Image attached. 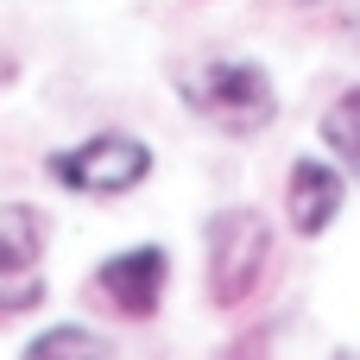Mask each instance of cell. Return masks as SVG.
Listing matches in <instances>:
<instances>
[{"label": "cell", "instance_id": "obj_4", "mask_svg": "<svg viewBox=\"0 0 360 360\" xmlns=\"http://www.w3.org/2000/svg\"><path fill=\"white\" fill-rule=\"evenodd\" d=\"M165 285H171V253L152 247V240H146V247H120V253H108V259L95 266V278H89V291H95L114 316H127V323L158 316Z\"/></svg>", "mask_w": 360, "mask_h": 360}, {"label": "cell", "instance_id": "obj_3", "mask_svg": "<svg viewBox=\"0 0 360 360\" xmlns=\"http://www.w3.org/2000/svg\"><path fill=\"white\" fill-rule=\"evenodd\" d=\"M44 171L76 196H127L152 177V146L139 133H89L82 146L51 152Z\"/></svg>", "mask_w": 360, "mask_h": 360}, {"label": "cell", "instance_id": "obj_9", "mask_svg": "<svg viewBox=\"0 0 360 360\" xmlns=\"http://www.w3.org/2000/svg\"><path fill=\"white\" fill-rule=\"evenodd\" d=\"M291 6H304L323 25H360V0H291Z\"/></svg>", "mask_w": 360, "mask_h": 360}, {"label": "cell", "instance_id": "obj_5", "mask_svg": "<svg viewBox=\"0 0 360 360\" xmlns=\"http://www.w3.org/2000/svg\"><path fill=\"white\" fill-rule=\"evenodd\" d=\"M342 209H348V171L335 158H316V152L291 158V171H285V221H291V234L316 240V234H329L342 221Z\"/></svg>", "mask_w": 360, "mask_h": 360}, {"label": "cell", "instance_id": "obj_11", "mask_svg": "<svg viewBox=\"0 0 360 360\" xmlns=\"http://www.w3.org/2000/svg\"><path fill=\"white\" fill-rule=\"evenodd\" d=\"M329 360H360V354H354V348H335V354H329Z\"/></svg>", "mask_w": 360, "mask_h": 360}, {"label": "cell", "instance_id": "obj_10", "mask_svg": "<svg viewBox=\"0 0 360 360\" xmlns=\"http://www.w3.org/2000/svg\"><path fill=\"white\" fill-rule=\"evenodd\" d=\"M13 76H19V57H0V89H6Z\"/></svg>", "mask_w": 360, "mask_h": 360}, {"label": "cell", "instance_id": "obj_8", "mask_svg": "<svg viewBox=\"0 0 360 360\" xmlns=\"http://www.w3.org/2000/svg\"><path fill=\"white\" fill-rule=\"evenodd\" d=\"M19 360H114V348L89 329V323H51L25 342Z\"/></svg>", "mask_w": 360, "mask_h": 360}, {"label": "cell", "instance_id": "obj_7", "mask_svg": "<svg viewBox=\"0 0 360 360\" xmlns=\"http://www.w3.org/2000/svg\"><path fill=\"white\" fill-rule=\"evenodd\" d=\"M316 139H323V152H329L342 171H354V177H360V82H354V89H342V95L323 108Z\"/></svg>", "mask_w": 360, "mask_h": 360}, {"label": "cell", "instance_id": "obj_6", "mask_svg": "<svg viewBox=\"0 0 360 360\" xmlns=\"http://www.w3.org/2000/svg\"><path fill=\"white\" fill-rule=\"evenodd\" d=\"M44 240H51V221L38 202H0V285L32 278L44 259Z\"/></svg>", "mask_w": 360, "mask_h": 360}, {"label": "cell", "instance_id": "obj_1", "mask_svg": "<svg viewBox=\"0 0 360 360\" xmlns=\"http://www.w3.org/2000/svg\"><path fill=\"white\" fill-rule=\"evenodd\" d=\"M171 82L196 120H209L234 139H253L278 120V82L253 57H196V63H177Z\"/></svg>", "mask_w": 360, "mask_h": 360}, {"label": "cell", "instance_id": "obj_2", "mask_svg": "<svg viewBox=\"0 0 360 360\" xmlns=\"http://www.w3.org/2000/svg\"><path fill=\"white\" fill-rule=\"evenodd\" d=\"M202 285H209V304L215 310H240L259 297L266 272H272V221L259 209H215L209 228H202Z\"/></svg>", "mask_w": 360, "mask_h": 360}]
</instances>
